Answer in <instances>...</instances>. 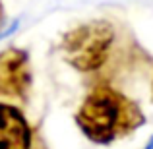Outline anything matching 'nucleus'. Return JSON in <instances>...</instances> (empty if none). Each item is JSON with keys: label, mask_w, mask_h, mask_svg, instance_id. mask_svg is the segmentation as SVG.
<instances>
[{"label": "nucleus", "mask_w": 153, "mask_h": 149, "mask_svg": "<svg viewBox=\"0 0 153 149\" xmlns=\"http://www.w3.org/2000/svg\"><path fill=\"white\" fill-rule=\"evenodd\" d=\"M76 122L89 142L108 145L143 126L146 116L136 101L108 85H99L83 99Z\"/></svg>", "instance_id": "nucleus-1"}, {"label": "nucleus", "mask_w": 153, "mask_h": 149, "mask_svg": "<svg viewBox=\"0 0 153 149\" xmlns=\"http://www.w3.org/2000/svg\"><path fill=\"white\" fill-rule=\"evenodd\" d=\"M112 41L114 29L111 23L105 19H93L64 33L60 49L64 60L76 70L93 72L107 62Z\"/></svg>", "instance_id": "nucleus-2"}, {"label": "nucleus", "mask_w": 153, "mask_h": 149, "mask_svg": "<svg viewBox=\"0 0 153 149\" xmlns=\"http://www.w3.org/2000/svg\"><path fill=\"white\" fill-rule=\"evenodd\" d=\"M0 25H4V6H2V0H0Z\"/></svg>", "instance_id": "nucleus-5"}, {"label": "nucleus", "mask_w": 153, "mask_h": 149, "mask_svg": "<svg viewBox=\"0 0 153 149\" xmlns=\"http://www.w3.org/2000/svg\"><path fill=\"white\" fill-rule=\"evenodd\" d=\"M143 149H153V136L147 139V143H146V147H143Z\"/></svg>", "instance_id": "nucleus-6"}, {"label": "nucleus", "mask_w": 153, "mask_h": 149, "mask_svg": "<svg viewBox=\"0 0 153 149\" xmlns=\"http://www.w3.org/2000/svg\"><path fill=\"white\" fill-rule=\"evenodd\" d=\"M29 87L31 70L27 52L22 49H8L0 52V97H23Z\"/></svg>", "instance_id": "nucleus-3"}, {"label": "nucleus", "mask_w": 153, "mask_h": 149, "mask_svg": "<svg viewBox=\"0 0 153 149\" xmlns=\"http://www.w3.org/2000/svg\"><path fill=\"white\" fill-rule=\"evenodd\" d=\"M31 128L22 110L0 103V149H29Z\"/></svg>", "instance_id": "nucleus-4"}]
</instances>
